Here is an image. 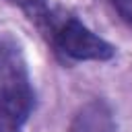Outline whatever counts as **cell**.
I'll use <instances>...</instances> for the list:
<instances>
[{
	"label": "cell",
	"instance_id": "cell-1",
	"mask_svg": "<svg viewBox=\"0 0 132 132\" xmlns=\"http://www.w3.org/2000/svg\"><path fill=\"white\" fill-rule=\"evenodd\" d=\"M29 12L31 19H35L41 31L47 35L56 52H60L62 56L70 60H97V62H105L113 58L116 54L113 45H109L105 39L95 35L78 19L68 14L56 16L45 8V4H37L29 8Z\"/></svg>",
	"mask_w": 132,
	"mask_h": 132
},
{
	"label": "cell",
	"instance_id": "cell-2",
	"mask_svg": "<svg viewBox=\"0 0 132 132\" xmlns=\"http://www.w3.org/2000/svg\"><path fill=\"white\" fill-rule=\"evenodd\" d=\"M33 101L35 95L21 47L10 37H0V107L27 122Z\"/></svg>",
	"mask_w": 132,
	"mask_h": 132
},
{
	"label": "cell",
	"instance_id": "cell-3",
	"mask_svg": "<svg viewBox=\"0 0 132 132\" xmlns=\"http://www.w3.org/2000/svg\"><path fill=\"white\" fill-rule=\"evenodd\" d=\"M70 132H116L111 109L99 99L85 103L74 113Z\"/></svg>",
	"mask_w": 132,
	"mask_h": 132
},
{
	"label": "cell",
	"instance_id": "cell-4",
	"mask_svg": "<svg viewBox=\"0 0 132 132\" xmlns=\"http://www.w3.org/2000/svg\"><path fill=\"white\" fill-rule=\"evenodd\" d=\"M107 2L118 12V16L132 29V0H107Z\"/></svg>",
	"mask_w": 132,
	"mask_h": 132
},
{
	"label": "cell",
	"instance_id": "cell-5",
	"mask_svg": "<svg viewBox=\"0 0 132 132\" xmlns=\"http://www.w3.org/2000/svg\"><path fill=\"white\" fill-rule=\"evenodd\" d=\"M23 124L25 122H21L19 118H14L12 113L0 107V132H21Z\"/></svg>",
	"mask_w": 132,
	"mask_h": 132
},
{
	"label": "cell",
	"instance_id": "cell-6",
	"mask_svg": "<svg viewBox=\"0 0 132 132\" xmlns=\"http://www.w3.org/2000/svg\"><path fill=\"white\" fill-rule=\"evenodd\" d=\"M8 2H12V4H19V6H23L25 10H29V8L37 6V4H43V0H8Z\"/></svg>",
	"mask_w": 132,
	"mask_h": 132
}]
</instances>
